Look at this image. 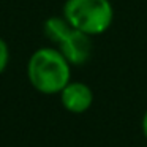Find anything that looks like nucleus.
Returning a JSON list of instances; mask_svg holds the SVG:
<instances>
[{
	"label": "nucleus",
	"mask_w": 147,
	"mask_h": 147,
	"mask_svg": "<svg viewBox=\"0 0 147 147\" xmlns=\"http://www.w3.org/2000/svg\"><path fill=\"white\" fill-rule=\"evenodd\" d=\"M27 78L38 92L46 95L60 93L71 81V63L55 48L36 49L27 63Z\"/></svg>",
	"instance_id": "obj_1"
},
{
	"label": "nucleus",
	"mask_w": 147,
	"mask_h": 147,
	"mask_svg": "<svg viewBox=\"0 0 147 147\" xmlns=\"http://www.w3.org/2000/svg\"><path fill=\"white\" fill-rule=\"evenodd\" d=\"M63 18L87 35H101L111 27L114 8L109 0H67Z\"/></svg>",
	"instance_id": "obj_2"
},
{
	"label": "nucleus",
	"mask_w": 147,
	"mask_h": 147,
	"mask_svg": "<svg viewBox=\"0 0 147 147\" xmlns=\"http://www.w3.org/2000/svg\"><path fill=\"white\" fill-rule=\"evenodd\" d=\"M45 35L59 46V51L71 65H84L92 55L90 35L74 29L65 18L51 16L45 22Z\"/></svg>",
	"instance_id": "obj_3"
},
{
	"label": "nucleus",
	"mask_w": 147,
	"mask_h": 147,
	"mask_svg": "<svg viewBox=\"0 0 147 147\" xmlns=\"http://www.w3.org/2000/svg\"><path fill=\"white\" fill-rule=\"evenodd\" d=\"M60 101L67 111L73 114L86 112L93 103V92L87 84L70 81L60 92Z\"/></svg>",
	"instance_id": "obj_4"
},
{
	"label": "nucleus",
	"mask_w": 147,
	"mask_h": 147,
	"mask_svg": "<svg viewBox=\"0 0 147 147\" xmlns=\"http://www.w3.org/2000/svg\"><path fill=\"white\" fill-rule=\"evenodd\" d=\"M8 62H10V49L7 43L0 38V74L7 70Z\"/></svg>",
	"instance_id": "obj_5"
},
{
	"label": "nucleus",
	"mask_w": 147,
	"mask_h": 147,
	"mask_svg": "<svg viewBox=\"0 0 147 147\" xmlns=\"http://www.w3.org/2000/svg\"><path fill=\"white\" fill-rule=\"evenodd\" d=\"M142 133H144V136L147 138V111L142 117Z\"/></svg>",
	"instance_id": "obj_6"
}]
</instances>
